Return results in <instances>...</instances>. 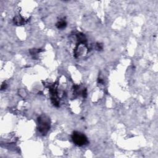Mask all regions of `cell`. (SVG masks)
I'll list each match as a JSON object with an SVG mask.
<instances>
[{"instance_id": "6da1fadb", "label": "cell", "mask_w": 158, "mask_h": 158, "mask_svg": "<svg viewBox=\"0 0 158 158\" xmlns=\"http://www.w3.org/2000/svg\"><path fill=\"white\" fill-rule=\"evenodd\" d=\"M38 125L39 131L44 135L50 128V120L48 117L45 115H42L38 118Z\"/></svg>"}, {"instance_id": "7a4b0ae2", "label": "cell", "mask_w": 158, "mask_h": 158, "mask_svg": "<svg viewBox=\"0 0 158 158\" xmlns=\"http://www.w3.org/2000/svg\"><path fill=\"white\" fill-rule=\"evenodd\" d=\"M73 142L77 146H82L86 145L88 143V139L86 136L78 131H74L72 135Z\"/></svg>"}, {"instance_id": "3957f363", "label": "cell", "mask_w": 158, "mask_h": 158, "mask_svg": "<svg viewBox=\"0 0 158 158\" xmlns=\"http://www.w3.org/2000/svg\"><path fill=\"white\" fill-rule=\"evenodd\" d=\"M67 25V23L64 20H60L56 24V26L59 29H63Z\"/></svg>"}]
</instances>
